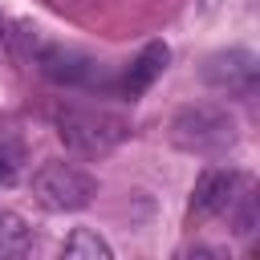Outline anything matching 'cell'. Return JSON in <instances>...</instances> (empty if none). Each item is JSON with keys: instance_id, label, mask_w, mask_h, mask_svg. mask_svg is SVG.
<instances>
[{"instance_id": "obj_3", "label": "cell", "mask_w": 260, "mask_h": 260, "mask_svg": "<svg viewBox=\"0 0 260 260\" xmlns=\"http://www.w3.org/2000/svg\"><path fill=\"white\" fill-rule=\"evenodd\" d=\"M98 195V179L73 162H45L32 175V199L45 211H81Z\"/></svg>"}, {"instance_id": "obj_5", "label": "cell", "mask_w": 260, "mask_h": 260, "mask_svg": "<svg viewBox=\"0 0 260 260\" xmlns=\"http://www.w3.org/2000/svg\"><path fill=\"white\" fill-rule=\"evenodd\" d=\"M256 73H260V65H256V53H248V49L215 53L203 65V81L215 89H228V93H252Z\"/></svg>"}, {"instance_id": "obj_4", "label": "cell", "mask_w": 260, "mask_h": 260, "mask_svg": "<svg viewBox=\"0 0 260 260\" xmlns=\"http://www.w3.org/2000/svg\"><path fill=\"white\" fill-rule=\"evenodd\" d=\"M244 175L232 171V167H211L199 175L195 191H191V215L195 219H211V215H223L232 211V199L244 191Z\"/></svg>"}, {"instance_id": "obj_8", "label": "cell", "mask_w": 260, "mask_h": 260, "mask_svg": "<svg viewBox=\"0 0 260 260\" xmlns=\"http://www.w3.org/2000/svg\"><path fill=\"white\" fill-rule=\"evenodd\" d=\"M61 256H65V260H110L114 252H110V244H106L98 232L77 228V232L61 244Z\"/></svg>"}, {"instance_id": "obj_7", "label": "cell", "mask_w": 260, "mask_h": 260, "mask_svg": "<svg viewBox=\"0 0 260 260\" xmlns=\"http://www.w3.org/2000/svg\"><path fill=\"white\" fill-rule=\"evenodd\" d=\"M28 248H32V228L16 211H0V260L28 256Z\"/></svg>"}, {"instance_id": "obj_9", "label": "cell", "mask_w": 260, "mask_h": 260, "mask_svg": "<svg viewBox=\"0 0 260 260\" xmlns=\"http://www.w3.org/2000/svg\"><path fill=\"white\" fill-rule=\"evenodd\" d=\"M0 183H12V167H8L4 158H0Z\"/></svg>"}, {"instance_id": "obj_1", "label": "cell", "mask_w": 260, "mask_h": 260, "mask_svg": "<svg viewBox=\"0 0 260 260\" xmlns=\"http://www.w3.org/2000/svg\"><path fill=\"white\" fill-rule=\"evenodd\" d=\"M53 122H57V134L69 150L85 154V158H98V154H110L126 134H130V122L110 114V110H93V106H57L53 110Z\"/></svg>"}, {"instance_id": "obj_6", "label": "cell", "mask_w": 260, "mask_h": 260, "mask_svg": "<svg viewBox=\"0 0 260 260\" xmlns=\"http://www.w3.org/2000/svg\"><path fill=\"white\" fill-rule=\"evenodd\" d=\"M167 61H171L167 41H150V45L130 61V69H126V77H122V93H126V98H142V93L162 77Z\"/></svg>"}, {"instance_id": "obj_2", "label": "cell", "mask_w": 260, "mask_h": 260, "mask_svg": "<svg viewBox=\"0 0 260 260\" xmlns=\"http://www.w3.org/2000/svg\"><path fill=\"white\" fill-rule=\"evenodd\" d=\"M171 142L191 154H223L236 142V118L228 106L191 102L171 118Z\"/></svg>"}]
</instances>
